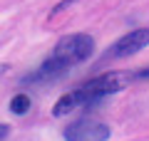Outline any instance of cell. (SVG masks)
<instances>
[{"label": "cell", "instance_id": "obj_1", "mask_svg": "<svg viewBox=\"0 0 149 141\" xmlns=\"http://www.w3.org/2000/svg\"><path fill=\"white\" fill-rule=\"evenodd\" d=\"M95 50V40L85 32H74V35H65L62 40L55 45L52 55L40 64L37 72H32V82H47V79H57V72L65 74L72 64L85 62Z\"/></svg>", "mask_w": 149, "mask_h": 141}, {"label": "cell", "instance_id": "obj_2", "mask_svg": "<svg viewBox=\"0 0 149 141\" xmlns=\"http://www.w3.org/2000/svg\"><path fill=\"white\" fill-rule=\"evenodd\" d=\"M129 74H119V72H104L100 74V77L90 79V82L82 84V94H85L87 104H97V102H102L104 97H109V94H117L119 89H124L129 84Z\"/></svg>", "mask_w": 149, "mask_h": 141}, {"label": "cell", "instance_id": "obj_3", "mask_svg": "<svg viewBox=\"0 0 149 141\" xmlns=\"http://www.w3.org/2000/svg\"><path fill=\"white\" fill-rule=\"evenodd\" d=\"M65 141H109L112 129L95 119H80L62 131Z\"/></svg>", "mask_w": 149, "mask_h": 141}, {"label": "cell", "instance_id": "obj_4", "mask_svg": "<svg viewBox=\"0 0 149 141\" xmlns=\"http://www.w3.org/2000/svg\"><path fill=\"white\" fill-rule=\"evenodd\" d=\"M149 45V27H137V30H129L127 35H122L114 45L109 47L107 59H119V57H129V55L139 52Z\"/></svg>", "mask_w": 149, "mask_h": 141}, {"label": "cell", "instance_id": "obj_5", "mask_svg": "<svg viewBox=\"0 0 149 141\" xmlns=\"http://www.w3.org/2000/svg\"><path fill=\"white\" fill-rule=\"evenodd\" d=\"M82 106H90V104H87V99H85V94H82V89L77 87V89H72V92L62 94V97H60V99L55 102L52 114H55V116H67L70 111L82 109Z\"/></svg>", "mask_w": 149, "mask_h": 141}, {"label": "cell", "instance_id": "obj_6", "mask_svg": "<svg viewBox=\"0 0 149 141\" xmlns=\"http://www.w3.org/2000/svg\"><path fill=\"white\" fill-rule=\"evenodd\" d=\"M27 109H30V97L27 94H15L10 99V111L13 114H25Z\"/></svg>", "mask_w": 149, "mask_h": 141}, {"label": "cell", "instance_id": "obj_7", "mask_svg": "<svg viewBox=\"0 0 149 141\" xmlns=\"http://www.w3.org/2000/svg\"><path fill=\"white\" fill-rule=\"evenodd\" d=\"M72 3H74V0H62V3H60V5H57V8H55V10H52V15H50V17H55V15H57V12H62L65 8H70V5H72Z\"/></svg>", "mask_w": 149, "mask_h": 141}, {"label": "cell", "instance_id": "obj_8", "mask_svg": "<svg viewBox=\"0 0 149 141\" xmlns=\"http://www.w3.org/2000/svg\"><path fill=\"white\" fill-rule=\"evenodd\" d=\"M8 134H10V126H8V124H0V141H5Z\"/></svg>", "mask_w": 149, "mask_h": 141}, {"label": "cell", "instance_id": "obj_9", "mask_svg": "<svg viewBox=\"0 0 149 141\" xmlns=\"http://www.w3.org/2000/svg\"><path fill=\"white\" fill-rule=\"evenodd\" d=\"M134 77H137V79H149V67H147V69H139Z\"/></svg>", "mask_w": 149, "mask_h": 141}, {"label": "cell", "instance_id": "obj_10", "mask_svg": "<svg viewBox=\"0 0 149 141\" xmlns=\"http://www.w3.org/2000/svg\"><path fill=\"white\" fill-rule=\"evenodd\" d=\"M8 69H10V67H8V64H0V79L5 77V72H8Z\"/></svg>", "mask_w": 149, "mask_h": 141}]
</instances>
